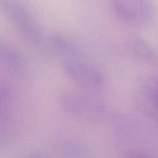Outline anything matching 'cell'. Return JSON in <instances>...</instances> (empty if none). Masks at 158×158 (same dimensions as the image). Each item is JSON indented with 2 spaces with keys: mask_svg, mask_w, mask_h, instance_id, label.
<instances>
[{
  "mask_svg": "<svg viewBox=\"0 0 158 158\" xmlns=\"http://www.w3.org/2000/svg\"><path fill=\"white\" fill-rule=\"evenodd\" d=\"M110 3L115 15L130 26H148L155 17L151 0H110Z\"/></svg>",
  "mask_w": 158,
  "mask_h": 158,
  "instance_id": "1",
  "label": "cell"
},
{
  "mask_svg": "<svg viewBox=\"0 0 158 158\" xmlns=\"http://www.w3.org/2000/svg\"><path fill=\"white\" fill-rule=\"evenodd\" d=\"M2 7L6 15L28 40L35 44L43 41V30L36 19L27 8L13 0H3Z\"/></svg>",
  "mask_w": 158,
  "mask_h": 158,
  "instance_id": "2",
  "label": "cell"
},
{
  "mask_svg": "<svg viewBox=\"0 0 158 158\" xmlns=\"http://www.w3.org/2000/svg\"><path fill=\"white\" fill-rule=\"evenodd\" d=\"M63 68L70 80L83 87L98 90L104 86V78L101 73L80 57L65 60Z\"/></svg>",
  "mask_w": 158,
  "mask_h": 158,
  "instance_id": "3",
  "label": "cell"
},
{
  "mask_svg": "<svg viewBox=\"0 0 158 158\" xmlns=\"http://www.w3.org/2000/svg\"><path fill=\"white\" fill-rule=\"evenodd\" d=\"M60 103L66 112L78 117H90L100 110L96 102L75 93H67L62 96Z\"/></svg>",
  "mask_w": 158,
  "mask_h": 158,
  "instance_id": "4",
  "label": "cell"
},
{
  "mask_svg": "<svg viewBox=\"0 0 158 158\" xmlns=\"http://www.w3.org/2000/svg\"><path fill=\"white\" fill-rule=\"evenodd\" d=\"M0 63L18 74H24L27 62L19 52L4 42L0 41Z\"/></svg>",
  "mask_w": 158,
  "mask_h": 158,
  "instance_id": "5",
  "label": "cell"
},
{
  "mask_svg": "<svg viewBox=\"0 0 158 158\" xmlns=\"http://www.w3.org/2000/svg\"><path fill=\"white\" fill-rule=\"evenodd\" d=\"M50 46L56 56L65 60L80 57V52L77 46L66 39L54 35L50 40Z\"/></svg>",
  "mask_w": 158,
  "mask_h": 158,
  "instance_id": "6",
  "label": "cell"
},
{
  "mask_svg": "<svg viewBox=\"0 0 158 158\" xmlns=\"http://www.w3.org/2000/svg\"><path fill=\"white\" fill-rule=\"evenodd\" d=\"M141 94L148 109L158 117V77L148 81Z\"/></svg>",
  "mask_w": 158,
  "mask_h": 158,
  "instance_id": "7",
  "label": "cell"
},
{
  "mask_svg": "<svg viewBox=\"0 0 158 158\" xmlns=\"http://www.w3.org/2000/svg\"><path fill=\"white\" fill-rule=\"evenodd\" d=\"M132 52L140 60L149 62L154 58V52L146 42L140 39H135L131 43Z\"/></svg>",
  "mask_w": 158,
  "mask_h": 158,
  "instance_id": "8",
  "label": "cell"
}]
</instances>
